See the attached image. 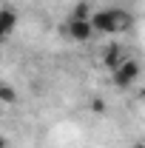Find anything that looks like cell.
Here are the masks:
<instances>
[{
  "instance_id": "4",
  "label": "cell",
  "mask_w": 145,
  "mask_h": 148,
  "mask_svg": "<svg viewBox=\"0 0 145 148\" xmlns=\"http://www.w3.org/2000/svg\"><path fill=\"white\" fill-rule=\"evenodd\" d=\"M17 23H20V14L14 12V9H9V6H3V9H0V43H3V40H9V37L14 34Z\"/></svg>"
},
{
  "instance_id": "3",
  "label": "cell",
  "mask_w": 145,
  "mask_h": 148,
  "mask_svg": "<svg viewBox=\"0 0 145 148\" xmlns=\"http://www.w3.org/2000/svg\"><path fill=\"white\" fill-rule=\"evenodd\" d=\"M63 32H66V37H68V40H74V43H88L91 37H94V29H91L88 17H74V14L66 20Z\"/></svg>"
},
{
  "instance_id": "8",
  "label": "cell",
  "mask_w": 145,
  "mask_h": 148,
  "mask_svg": "<svg viewBox=\"0 0 145 148\" xmlns=\"http://www.w3.org/2000/svg\"><path fill=\"white\" fill-rule=\"evenodd\" d=\"M131 148H145V143H134V145H131Z\"/></svg>"
},
{
  "instance_id": "2",
  "label": "cell",
  "mask_w": 145,
  "mask_h": 148,
  "mask_svg": "<svg viewBox=\"0 0 145 148\" xmlns=\"http://www.w3.org/2000/svg\"><path fill=\"white\" fill-rule=\"evenodd\" d=\"M140 71H142V69H140L137 60H122V63H117V66L111 69V80H114L117 88H131V86L137 83Z\"/></svg>"
},
{
  "instance_id": "5",
  "label": "cell",
  "mask_w": 145,
  "mask_h": 148,
  "mask_svg": "<svg viewBox=\"0 0 145 148\" xmlns=\"http://www.w3.org/2000/svg\"><path fill=\"white\" fill-rule=\"evenodd\" d=\"M17 103V88L9 83H0V106H14Z\"/></svg>"
},
{
  "instance_id": "9",
  "label": "cell",
  "mask_w": 145,
  "mask_h": 148,
  "mask_svg": "<svg viewBox=\"0 0 145 148\" xmlns=\"http://www.w3.org/2000/svg\"><path fill=\"white\" fill-rule=\"evenodd\" d=\"M142 100H145V91H142Z\"/></svg>"
},
{
  "instance_id": "6",
  "label": "cell",
  "mask_w": 145,
  "mask_h": 148,
  "mask_svg": "<svg viewBox=\"0 0 145 148\" xmlns=\"http://www.w3.org/2000/svg\"><path fill=\"white\" fill-rule=\"evenodd\" d=\"M105 63H108L111 69H114V66L120 63V49H117V46H114V49H108V51H105Z\"/></svg>"
},
{
  "instance_id": "1",
  "label": "cell",
  "mask_w": 145,
  "mask_h": 148,
  "mask_svg": "<svg viewBox=\"0 0 145 148\" xmlns=\"http://www.w3.org/2000/svg\"><path fill=\"white\" fill-rule=\"evenodd\" d=\"M88 23H91V29H94V34H117V32H128L134 26V17L128 14L125 9L111 6V9L91 12Z\"/></svg>"
},
{
  "instance_id": "7",
  "label": "cell",
  "mask_w": 145,
  "mask_h": 148,
  "mask_svg": "<svg viewBox=\"0 0 145 148\" xmlns=\"http://www.w3.org/2000/svg\"><path fill=\"white\" fill-rule=\"evenodd\" d=\"M0 148H9V143H6V137H0Z\"/></svg>"
}]
</instances>
